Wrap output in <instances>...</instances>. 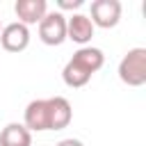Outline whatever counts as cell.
<instances>
[{
  "label": "cell",
  "instance_id": "6da1fadb",
  "mask_svg": "<svg viewBox=\"0 0 146 146\" xmlns=\"http://www.w3.org/2000/svg\"><path fill=\"white\" fill-rule=\"evenodd\" d=\"M119 78L128 87L146 84V48H130L119 62Z\"/></svg>",
  "mask_w": 146,
  "mask_h": 146
},
{
  "label": "cell",
  "instance_id": "7a4b0ae2",
  "mask_svg": "<svg viewBox=\"0 0 146 146\" xmlns=\"http://www.w3.org/2000/svg\"><path fill=\"white\" fill-rule=\"evenodd\" d=\"M39 39L46 46H59L66 41V16L62 11H48L39 21Z\"/></svg>",
  "mask_w": 146,
  "mask_h": 146
},
{
  "label": "cell",
  "instance_id": "3957f363",
  "mask_svg": "<svg viewBox=\"0 0 146 146\" xmlns=\"http://www.w3.org/2000/svg\"><path fill=\"white\" fill-rule=\"evenodd\" d=\"M94 27H103L110 30L114 25H119L121 21V2L119 0H94L91 2V18Z\"/></svg>",
  "mask_w": 146,
  "mask_h": 146
},
{
  "label": "cell",
  "instance_id": "277c9868",
  "mask_svg": "<svg viewBox=\"0 0 146 146\" xmlns=\"http://www.w3.org/2000/svg\"><path fill=\"white\" fill-rule=\"evenodd\" d=\"M0 43L7 52H21L30 46V30L23 23H9L0 32Z\"/></svg>",
  "mask_w": 146,
  "mask_h": 146
},
{
  "label": "cell",
  "instance_id": "5b68a950",
  "mask_svg": "<svg viewBox=\"0 0 146 146\" xmlns=\"http://www.w3.org/2000/svg\"><path fill=\"white\" fill-rule=\"evenodd\" d=\"M46 103H48V130H62V128H66L71 123V119H73L71 103L64 96L46 98Z\"/></svg>",
  "mask_w": 146,
  "mask_h": 146
},
{
  "label": "cell",
  "instance_id": "8992f818",
  "mask_svg": "<svg viewBox=\"0 0 146 146\" xmlns=\"http://www.w3.org/2000/svg\"><path fill=\"white\" fill-rule=\"evenodd\" d=\"M94 36V23L89 21V16L84 14H73L66 18V39L80 43V46H87Z\"/></svg>",
  "mask_w": 146,
  "mask_h": 146
},
{
  "label": "cell",
  "instance_id": "52a82bcc",
  "mask_svg": "<svg viewBox=\"0 0 146 146\" xmlns=\"http://www.w3.org/2000/svg\"><path fill=\"white\" fill-rule=\"evenodd\" d=\"M14 11L18 16V23L34 25L48 14V2L46 0H16Z\"/></svg>",
  "mask_w": 146,
  "mask_h": 146
},
{
  "label": "cell",
  "instance_id": "ba28073f",
  "mask_svg": "<svg viewBox=\"0 0 146 146\" xmlns=\"http://www.w3.org/2000/svg\"><path fill=\"white\" fill-rule=\"evenodd\" d=\"M30 132H43L48 130V103L46 98H36L25 107V123Z\"/></svg>",
  "mask_w": 146,
  "mask_h": 146
},
{
  "label": "cell",
  "instance_id": "9c48e42d",
  "mask_svg": "<svg viewBox=\"0 0 146 146\" xmlns=\"http://www.w3.org/2000/svg\"><path fill=\"white\" fill-rule=\"evenodd\" d=\"M71 62H75L78 66H82L87 73H91V75H94L96 71H100V68H103V64H105V55H103V50H100V48L82 46L80 50H75V52H73Z\"/></svg>",
  "mask_w": 146,
  "mask_h": 146
},
{
  "label": "cell",
  "instance_id": "30bf717a",
  "mask_svg": "<svg viewBox=\"0 0 146 146\" xmlns=\"http://www.w3.org/2000/svg\"><path fill=\"white\" fill-rule=\"evenodd\" d=\"M0 146H32V132L23 123H7L0 132Z\"/></svg>",
  "mask_w": 146,
  "mask_h": 146
},
{
  "label": "cell",
  "instance_id": "8fae6325",
  "mask_svg": "<svg viewBox=\"0 0 146 146\" xmlns=\"http://www.w3.org/2000/svg\"><path fill=\"white\" fill-rule=\"evenodd\" d=\"M62 78H64V82H66V87H71V89H78V87H84L89 80H91V73H87L82 66H78L75 62H66V66H64V71H62Z\"/></svg>",
  "mask_w": 146,
  "mask_h": 146
},
{
  "label": "cell",
  "instance_id": "7c38bea8",
  "mask_svg": "<svg viewBox=\"0 0 146 146\" xmlns=\"http://www.w3.org/2000/svg\"><path fill=\"white\" fill-rule=\"evenodd\" d=\"M82 7V0H59V9H78Z\"/></svg>",
  "mask_w": 146,
  "mask_h": 146
},
{
  "label": "cell",
  "instance_id": "4fadbf2b",
  "mask_svg": "<svg viewBox=\"0 0 146 146\" xmlns=\"http://www.w3.org/2000/svg\"><path fill=\"white\" fill-rule=\"evenodd\" d=\"M55 146H84L80 139H73V137H68V139H62L59 144H55Z\"/></svg>",
  "mask_w": 146,
  "mask_h": 146
},
{
  "label": "cell",
  "instance_id": "5bb4252c",
  "mask_svg": "<svg viewBox=\"0 0 146 146\" xmlns=\"http://www.w3.org/2000/svg\"><path fill=\"white\" fill-rule=\"evenodd\" d=\"M0 32H2V27H0Z\"/></svg>",
  "mask_w": 146,
  "mask_h": 146
}]
</instances>
